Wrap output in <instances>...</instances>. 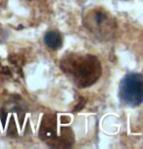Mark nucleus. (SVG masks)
Masks as SVG:
<instances>
[{
	"instance_id": "1",
	"label": "nucleus",
	"mask_w": 143,
	"mask_h": 149,
	"mask_svg": "<svg viewBox=\"0 0 143 149\" xmlns=\"http://www.w3.org/2000/svg\"><path fill=\"white\" fill-rule=\"evenodd\" d=\"M61 69L72 77L80 88L89 87L99 79L101 65L91 54H70L61 62Z\"/></svg>"
},
{
	"instance_id": "2",
	"label": "nucleus",
	"mask_w": 143,
	"mask_h": 149,
	"mask_svg": "<svg viewBox=\"0 0 143 149\" xmlns=\"http://www.w3.org/2000/svg\"><path fill=\"white\" fill-rule=\"evenodd\" d=\"M39 138L52 147H70L74 142L73 132L68 127H61L58 133V122L55 114H47L40 125Z\"/></svg>"
},
{
	"instance_id": "3",
	"label": "nucleus",
	"mask_w": 143,
	"mask_h": 149,
	"mask_svg": "<svg viewBox=\"0 0 143 149\" xmlns=\"http://www.w3.org/2000/svg\"><path fill=\"white\" fill-rule=\"evenodd\" d=\"M122 100L129 106L136 107L143 102V76L129 74L121 82Z\"/></svg>"
},
{
	"instance_id": "4",
	"label": "nucleus",
	"mask_w": 143,
	"mask_h": 149,
	"mask_svg": "<svg viewBox=\"0 0 143 149\" xmlns=\"http://www.w3.org/2000/svg\"><path fill=\"white\" fill-rule=\"evenodd\" d=\"M86 26L97 36L107 38L114 32L115 20L107 12L94 10L86 17Z\"/></svg>"
},
{
	"instance_id": "5",
	"label": "nucleus",
	"mask_w": 143,
	"mask_h": 149,
	"mask_svg": "<svg viewBox=\"0 0 143 149\" xmlns=\"http://www.w3.org/2000/svg\"><path fill=\"white\" fill-rule=\"evenodd\" d=\"M44 41L47 46L52 49H58L62 45L61 36L56 31H50L46 33Z\"/></svg>"
}]
</instances>
